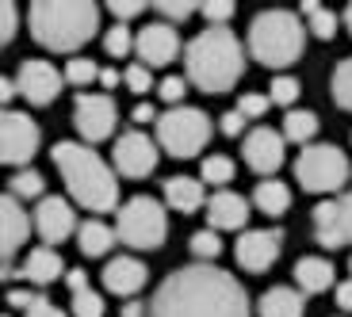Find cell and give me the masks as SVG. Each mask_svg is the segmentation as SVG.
<instances>
[{"label": "cell", "instance_id": "cell-1", "mask_svg": "<svg viewBox=\"0 0 352 317\" xmlns=\"http://www.w3.org/2000/svg\"><path fill=\"white\" fill-rule=\"evenodd\" d=\"M150 317H253L234 272L214 264L176 268L150 298Z\"/></svg>", "mask_w": 352, "mask_h": 317}, {"label": "cell", "instance_id": "cell-2", "mask_svg": "<svg viewBox=\"0 0 352 317\" xmlns=\"http://www.w3.org/2000/svg\"><path fill=\"white\" fill-rule=\"evenodd\" d=\"M184 80L199 92H230L245 77V46L230 27H203L195 38L184 43Z\"/></svg>", "mask_w": 352, "mask_h": 317}, {"label": "cell", "instance_id": "cell-3", "mask_svg": "<svg viewBox=\"0 0 352 317\" xmlns=\"http://www.w3.org/2000/svg\"><path fill=\"white\" fill-rule=\"evenodd\" d=\"M54 168L62 172L65 191L77 207L92 214H107L119 211V180H115V168L100 157L96 150H88L85 141H58L50 150Z\"/></svg>", "mask_w": 352, "mask_h": 317}, {"label": "cell", "instance_id": "cell-4", "mask_svg": "<svg viewBox=\"0 0 352 317\" xmlns=\"http://www.w3.org/2000/svg\"><path fill=\"white\" fill-rule=\"evenodd\" d=\"M27 27L43 50L73 54L96 38L100 8L92 0H35L27 8Z\"/></svg>", "mask_w": 352, "mask_h": 317}, {"label": "cell", "instance_id": "cell-5", "mask_svg": "<svg viewBox=\"0 0 352 317\" xmlns=\"http://www.w3.org/2000/svg\"><path fill=\"white\" fill-rule=\"evenodd\" d=\"M307 50V23L302 16L287 8H268L261 16H253L249 23V38H245V54L256 58L268 69H287L295 65Z\"/></svg>", "mask_w": 352, "mask_h": 317}, {"label": "cell", "instance_id": "cell-6", "mask_svg": "<svg viewBox=\"0 0 352 317\" xmlns=\"http://www.w3.org/2000/svg\"><path fill=\"white\" fill-rule=\"evenodd\" d=\"M165 233H168L165 203H157L150 195H134V199L119 203V211H115V237H119V245L134 248V253H153V248L165 245Z\"/></svg>", "mask_w": 352, "mask_h": 317}, {"label": "cell", "instance_id": "cell-7", "mask_svg": "<svg viewBox=\"0 0 352 317\" xmlns=\"http://www.w3.org/2000/svg\"><path fill=\"white\" fill-rule=\"evenodd\" d=\"M157 134H153V141H157V150H165L168 157L176 161H188L195 157L199 150H207V141H211L214 126H211V115L199 111V107H168L165 115H157Z\"/></svg>", "mask_w": 352, "mask_h": 317}, {"label": "cell", "instance_id": "cell-8", "mask_svg": "<svg viewBox=\"0 0 352 317\" xmlns=\"http://www.w3.org/2000/svg\"><path fill=\"white\" fill-rule=\"evenodd\" d=\"M295 180L310 195H341L352 180V165L344 150H337L329 141H314L295 161Z\"/></svg>", "mask_w": 352, "mask_h": 317}, {"label": "cell", "instance_id": "cell-9", "mask_svg": "<svg viewBox=\"0 0 352 317\" xmlns=\"http://www.w3.org/2000/svg\"><path fill=\"white\" fill-rule=\"evenodd\" d=\"M38 141H43V130L27 111H12V107L0 111V165L16 172L27 168V161L38 153Z\"/></svg>", "mask_w": 352, "mask_h": 317}, {"label": "cell", "instance_id": "cell-10", "mask_svg": "<svg viewBox=\"0 0 352 317\" xmlns=\"http://www.w3.org/2000/svg\"><path fill=\"white\" fill-rule=\"evenodd\" d=\"M73 126L85 138V145L104 141L119 126V107H115V99L107 92H80L77 104H73Z\"/></svg>", "mask_w": 352, "mask_h": 317}, {"label": "cell", "instance_id": "cell-11", "mask_svg": "<svg viewBox=\"0 0 352 317\" xmlns=\"http://www.w3.org/2000/svg\"><path fill=\"white\" fill-rule=\"evenodd\" d=\"M314 241L326 248L352 245V187L314 207Z\"/></svg>", "mask_w": 352, "mask_h": 317}, {"label": "cell", "instance_id": "cell-12", "mask_svg": "<svg viewBox=\"0 0 352 317\" xmlns=\"http://www.w3.org/2000/svg\"><path fill=\"white\" fill-rule=\"evenodd\" d=\"M65 89V73H58L46 58H31L19 65L16 73V92L27 99L31 107H50Z\"/></svg>", "mask_w": 352, "mask_h": 317}, {"label": "cell", "instance_id": "cell-13", "mask_svg": "<svg viewBox=\"0 0 352 317\" xmlns=\"http://www.w3.org/2000/svg\"><path fill=\"white\" fill-rule=\"evenodd\" d=\"M157 141L142 130H126L115 138V176H126V180H142L150 176L157 168Z\"/></svg>", "mask_w": 352, "mask_h": 317}, {"label": "cell", "instance_id": "cell-14", "mask_svg": "<svg viewBox=\"0 0 352 317\" xmlns=\"http://www.w3.org/2000/svg\"><path fill=\"white\" fill-rule=\"evenodd\" d=\"M241 153H245V165L253 168L256 176L272 180L283 168V157H287V141H283L280 130L272 126H253L241 141Z\"/></svg>", "mask_w": 352, "mask_h": 317}, {"label": "cell", "instance_id": "cell-15", "mask_svg": "<svg viewBox=\"0 0 352 317\" xmlns=\"http://www.w3.org/2000/svg\"><path fill=\"white\" fill-rule=\"evenodd\" d=\"M31 226H35V233L54 248V245H62L65 237L77 233V214H73L69 199H62V195H43L35 214H31Z\"/></svg>", "mask_w": 352, "mask_h": 317}, {"label": "cell", "instance_id": "cell-16", "mask_svg": "<svg viewBox=\"0 0 352 317\" xmlns=\"http://www.w3.org/2000/svg\"><path fill=\"white\" fill-rule=\"evenodd\" d=\"M283 248V229H245L234 245L241 272H268V268L280 260Z\"/></svg>", "mask_w": 352, "mask_h": 317}, {"label": "cell", "instance_id": "cell-17", "mask_svg": "<svg viewBox=\"0 0 352 317\" xmlns=\"http://www.w3.org/2000/svg\"><path fill=\"white\" fill-rule=\"evenodd\" d=\"M134 54H138V62L146 69H161V65L176 62L184 46H180V35H176V27L168 23H146L134 35Z\"/></svg>", "mask_w": 352, "mask_h": 317}, {"label": "cell", "instance_id": "cell-18", "mask_svg": "<svg viewBox=\"0 0 352 317\" xmlns=\"http://www.w3.org/2000/svg\"><path fill=\"white\" fill-rule=\"evenodd\" d=\"M31 214L23 211L16 195L0 191V260H12V256L23 248V241L31 237Z\"/></svg>", "mask_w": 352, "mask_h": 317}, {"label": "cell", "instance_id": "cell-19", "mask_svg": "<svg viewBox=\"0 0 352 317\" xmlns=\"http://www.w3.org/2000/svg\"><path fill=\"white\" fill-rule=\"evenodd\" d=\"M146 279H150V268L138 256H111L104 264V291L119 294V298H134L146 287Z\"/></svg>", "mask_w": 352, "mask_h": 317}, {"label": "cell", "instance_id": "cell-20", "mask_svg": "<svg viewBox=\"0 0 352 317\" xmlns=\"http://www.w3.org/2000/svg\"><path fill=\"white\" fill-rule=\"evenodd\" d=\"M249 199L245 195H238V191H214V195H207V222H211V229L214 233H222V229H241L245 233V222H249Z\"/></svg>", "mask_w": 352, "mask_h": 317}, {"label": "cell", "instance_id": "cell-21", "mask_svg": "<svg viewBox=\"0 0 352 317\" xmlns=\"http://www.w3.org/2000/svg\"><path fill=\"white\" fill-rule=\"evenodd\" d=\"M62 272H65V260L58 256V248L38 245L27 253L23 268H19V279H27L31 287H50L54 279H62Z\"/></svg>", "mask_w": 352, "mask_h": 317}, {"label": "cell", "instance_id": "cell-22", "mask_svg": "<svg viewBox=\"0 0 352 317\" xmlns=\"http://www.w3.org/2000/svg\"><path fill=\"white\" fill-rule=\"evenodd\" d=\"M207 203V187L199 176H168L165 180V207L180 214H195Z\"/></svg>", "mask_w": 352, "mask_h": 317}, {"label": "cell", "instance_id": "cell-23", "mask_svg": "<svg viewBox=\"0 0 352 317\" xmlns=\"http://www.w3.org/2000/svg\"><path fill=\"white\" fill-rule=\"evenodd\" d=\"M295 283H299L302 294H326L337 287L333 279V264H329L326 256H302L299 264H295Z\"/></svg>", "mask_w": 352, "mask_h": 317}, {"label": "cell", "instance_id": "cell-24", "mask_svg": "<svg viewBox=\"0 0 352 317\" xmlns=\"http://www.w3.org/2000/svg\"><path fill=\"white\" fill-rule=\"evenodd\" d=\"M256 314L261 317H307V298L295 287H272V291L261 294Z\"/></svg>", "mask_w": 352, "mask_h": 317}, {"label": "cell", "instance_id": "cell-25", "mask_svg": "<svg viewBox=\"0 0 352 317\" xmlns=\"http://www.w3.org/2000/svg\"><path fill=\"white\" fill-rule=\"evenodd\" d=\"M249 203L261 214H268V218H280L291 207V187L283 184V180H261V184L253 187V199H249Z\"/></svg>", "mask_w": 352, "mask_h": 317}, {"label": "cell", "instance_id": "cell-26", "mask_svg": "<svg viewBox=\"0 0 352 317\" xmlns=\"http://www.w3.org/2000/svg\"><path fill=\"white\" fill-rule=\"evenodd\" d=\"M77 245L85 256H107L111 253V245H119V237H115V229L107 226V222L100 218H88L77 226Z\"/></svg>", "mask_w": 352, "mask_h": 317}, {"label": "cell", "instance_id": "cell-27", "mask_svg": "<svg viewBox=\"0 0 352 317\" xmlns=\"http://www.w3.org/2000/svg\"><path fill=\"white\" fill-rule=\"evenodd\" d=\"M299 16H302V23H307V31L314 38H322V43H333V35H337V12H329L326 4H318V0H302L299 4Z\"/></svg>", "mask_w": 352, "mask_h": 317}, {"label": "cell", "instance_id": "cell-28", "mask_svg": "<svg viewBox=\"0 0 352 317\" xmlns=\"http://www.w3.org/2000/svg\"><path fill=\"white\" fill-rule=\"evenodd\" d=\"M283 141H295V145H314V134H318V115L307 111V107H291L283 115Z\"/></svg>", "mask_w": 352, "mask_h": 317}, {"label": "cell", "instance_id": "cell-29", "mask_svg": "<svg viewBox=\"0 0 352 317\" xmlns=\"http://www.w3.org/2000/svg\"><path fill=\"white\" fill-rule=\"evenodd\" d=\"M234 176H238V168H234V161H230V157H222V153H211V157H203V165H199V180H203V187H219V191H226Z\"/></svg>", "mask_w": 352, "mask_h": 317}, {"label": "cell", "instance_id": "cell-30", "mask_svg": "<svg viewBox=\"0 0 352 317\" xmlns=\"http://www.w3.org/2000/svg\"><path fill=\"white\" fill-rule=\"evenodd\" d=\"M43 187H46V180L35 168H19L16 176L8 180V195H16L19 203H23V199H43Z\"/></svg>", "mask_w": 352, "mask_h": 317}, {"label": "cell", "instance_id": "cell-31", "mask_svg": "<svg viewBox=\"0 0 352 317\" xmlns=\"http://www.w3.org/2000/svg\"><path fill=\"white\" fill-rule=\"evenodd\" d=\"M302 96V84H299V77H291V73H276L272 77V84H268V99L272 104H280V107H295V99Z\"/></svg>", "mask_w": 352, "mask_h": 317}, {"label": "cell", "instance_id": "cell-32", "mask_svg": "<svg viewBox=\"0 0 352 317\" xmlns=\"http://www.w3.org/2000/svg\"><path fill=\"white\" fill-rule=\"evenodd\" d=\"M329 92H333V104L341 107V111H352V58H344V62L333 69Z\"/></svg>", "mask_w": 352, "mask_h": 317}, {"label": "cell", "instance_id": "cell-33", "mask_svg": "<svg viewBox=\"0 0 352 317\" xmlns=\"http://www.w3.org/2000/svg\"><path fill=\"white\" fill-rule=\"evenodd\" d=\"M100 80V65L88 62V58H69V65H65V84H73V89H88V84H96Z\"/></svg>", "mask_w": 352, "mask_h": 317}, {"label": "cell", "instance_id": "cell-34", "mask_svg": "<svg viewBox=\"0 0 352 317\" xmlns=\"http://www.w3.org/2000/svg\"><path fill=\"white\" fill-rule=\"evenodd\" d=\"M188 245H192V256L199 260V264H211L214 256L222 253V241H219V233H214V229H195Z\"/></svg>", "mask_w": 352, "mask_h": 317}, {"label": "cell", "instance_id": "cell-35", "mask_svg": "<svg viewBox=\"0 0 352 317\" xmlns=\"http://www.w3.org/2000/svg\"><path fill=\"white\" fill-rule=\"evenodd\" d=\"M73 298V317H104V294L85 287V291L69 294Z\"/></svg>", "mask_w": 352, "mask_h": 317}, {"label": "cell", "instance_id": "cell-36", "mask_svg": "<svg viewBox=\"0 0 352 317\" xmlns=\"http://www.w3.org/2000/svg\"><path fill=\"white\" fill-rule=\"evenodd\" d=\"M104 50L111 54V58H126V54L134 50V35H131V27L115 23L111 31H107V35H104Z\"/></svg>", "mask_w": 352, "mask_h": 317}, {"label": "cell", "instance_id": "cell-37", "mask_svg": "<svg viewBox=\"0 0 352 317\" xmlns=\"http://www.w3.org/2000/svg\"><path fill=\"white\" fill-rule=\"evenodd\" d=\"M123 84L134 92V96H146V92L153 89V73L146 69L142 62H131V65L123 69Z\"/></svg>", "mask_w": 352, "mask_h": 317}, {"label": "cell", "instance_id": "cell-38", "mask_svg": "<svg viewBox=\"0 0 352 317\" xmlns=\"http://www.w3.org/2000/svg\"><path fill=\"white\" fill-rule=\"evenodd\" d=\"M268 107H272V99L268 96H261V92H245V96L238 99V107H234V111L241 115V119H264V115H268Z\"/></svg>", "mask_w": 352, "mask_h": 317}, {"label": "cell", "instance_id": "cell-39", "mask_svg": "<svg viewBox=\"0 0 352 317\" xmlns=\"http://www.w3.org/2000/svg\"><path fill=\"white\" fill-rule=\"evenodd\" d=\"M16 31H19V8L12 0H0V50L16 38Z\"/></svg>", "mask_w": 352, "mask_h": 317}, {"label": "cell", "instance_id": "cell-40", "mask_svg": "<svg viewBox=\"0 0 352 317\" xmlns=\"http://www.w3.org/2000/svg\"><path fill=\"white\" fill-rule=\"evenodd\" d=\"M153 8H157L161 23H168V27H173V23H184V19H192L195 12H199L195 4H184V0H176V4H173V0H165V4H153Z\"/></svg>", "mask_w": 352, "mask_h": 317}, {"label": "cell", "instance_id": "cell-41", "mask_svg": "<svg viewBox=\"0 0 352 317\" xmlns=\"http://www.w3.org/2000/svg\"><path fill=\"white\" fill-rule=\"evenodd\" d=\"M234 0H211V4H199V16L211 19V27H226V19H234Z\"/></svg>", "mask_w": 352, "mask_h": 317}, {"label": "cell", "instance_id": "cell-42", "mask_svg": "<svg viewBox=\"0 0 352 317\" xmlns=\"http://www.w3.org/2000/svg\"><path fill=\"white\" fill-rule=\"evenodd\" d=\"M157 92H161V99H165L168 107H180L184 104V92H188V80L184 77H165L157 84Z\"/></svg>", "mask_w": 352, "mask_h": 317}, {"label": "cell", "instance_id": "cell-43", "mask_svg": "<svg viewBox=\"0 0 352 317\" xmlns=\"http://www.w3.org/2000/svg\"><path fill=\"white\" fill-rule=\"evenodd\" d=\"M107 12H111L119 23H126V19H138L142 12H146V4H142V0H111V4H107Z\"/></svg>", "mask_w": 352, "mask_h": 317}, {"label": "cell", "instance_id": "cell-44", "mask_svg": "<svg viewBox=\"0 0 352 317\" xmlns=\"http://www.w3.org/2000/svg\"><path fill=\"white\" fill-rule=\"evenodd\" d=\"M38 298H43V294H35V291H23V287H12V291H8V298H4V302H8L12 309H23V314H27V309L35 306Z\"/></svg>", "mask_w": 352, "mask_h": 317}, {"label": "cell", "instance_id": "cell-45", "mask_svg": "<svg viewBox=\"0 0 352 317\" xmlns=\"http://www.w3.org/2000/svg\"><path fill=\"white\" fill-rule=\"evenodd\" d=\"M245 126H249V123L241 119L238 111H234V107H230V111L222 115V134H226V138H241V134H249Z\"/></svg>", "mask_w": 352, "mask_h": 317}, {"label": "cell", "instance_id": "cell-46", "mask_svg": "<svg viewBox=\"0 0 352 317\" xmlns=\"http://www.w3.org/2000/svg\"><path fill=\"white\" fill-rule=\"evenodd\" d=\"M131 119H134V126H146V123H157V107L153 104H134V111H131Z\"/></svg>", "mask_w": 352, "mask_h": 317}, {"label": "cell", "instance_id": "cell-47", "mask_svg": "<svg viewBox=\"0 0 352 317\" xmlns=\"http://www.w3.org/2000/svg\"><path fill=\"white\" fill-rule=\"evenodd\" d=\"M23 317H65V314H62V309H58V306H54V302H50V298H46V294H43V298H38L35 306L27 309Z\"/></svg>", "mask_w": 352, "mask_h": 317}, {"label": "cell", "instance_id": "cell-48", "mask_svg": "<svg viewBox=\"0 0 352 317\" xmlns=\"http://www.w3.org/2000/svg\"><path fill=\"white\" fill-rule=\"evenodd\" d=\"M333 298H337V306H341L344 314H352V279L337 283V287H333Z\"/></svg>", "mask_w": 352, "mask_h": 317}, {"label": "cell", "instance_id": "cell-49", "mask_svg": "<svg viewBox=\"0 0 352 317\" xmlns=\"http://www.w3.org/2000/svg\"><path fill=\"white\" fill-rule=\"evenodd\" d=\"M65 287H69V294L85 291V287H88V272H85V268H73V272H65Z\"/></svg>", "mask_w": 352, "mask_h": 317}, {"label": "cell", "instance_id": "cell-50", "mask_svg": "<svg viewBox=\"0 0 352 317\" xmlns=\"http://www.w3.org/2000/svg\"><path fill=\"white\" fill-rule=\"evenodd\" d=\"M12 96H16V80H12V77H0V111L12 104Z\"/></svg>", "mask_w": 352, "mask_h": 317}, {"label": "cell", "instance_id": "cell-51", "mask_svg": "<svg viewBox=\"0 0 352 317\" xmlns=\"http://www.w3.org/2000/svg\"><path fill=\"white\" fill-rule=\"evenodd\" d=\"M100 84H104V89H115V84H123V73L107 65V69H100Z\"/></svg>", "mask_w": 352, "mask_h": 317}, {"label": "cell", "instance_id": "cell-52", "mask_svg": "<svg viewBox=\"0 0 352 317\" xmlns=\"http://www.w3.org/2000/svg\"><path fill=\"white\" fill-rule=\"evenodd\" d=\"M123 317H150V309L142 302H123Z\"/></svg>", "mask_w": 352, "mask_h": 317}, {"label": "cell", "instance_id": "cell-53", "mask_svg": "<svg viewBox=\"0 0 352 317\" xmlns=\"http://www.w3.org/2000/svg\"><path fill=\"white\" fill-rule=\"evenodd\" d=\"M16 275H19V268L12 264V260H0V283H4V279H16Z\"/></svg>", "mask_w": 352, "mask_h": 317}, {"label": "cell", "instance_id": "cell-54", "mask_svg": "<svg viewBox=\"0 0 352 317\" xmlns=\"http://www.w3.org/2000/svg\"><path fill=\"white\" fill-rule=\"evenodd\" d=\"M344 27H349V35H352V4L344 8Z\"/></svg>", "mask_w": 352, "mask_h": 317}, {"label": "cell", "instance_id": "cell-55", "mask_svg": "<svg viewBox=\"0 0 352 317\" xmlns=\"http://www.w3.org/2000/svg\"><path fill=\"white\" fill-rule=\"evenodd\" d=\"M349 272H352V256H349ZM349 279H352V275H349Z\"/></svg>", "mask_w": 352, "mask_h": 317}, {"label": "cell", "instance_id": "cell-56", "mask_svg": "<svg viewBox=\"0 0 352 317\" xmlns=\"http://www.w3.org/2000/svg\"><path fill=\"white\" fill-rule=\"evenodd\" d=\"M0 317H8V314H0Z\"/></svg>", "mask_w": 352, "mask_h": 317}]
</instances>
